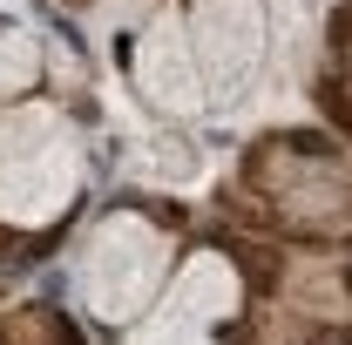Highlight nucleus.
I'll return each instance as SVG.
<instances>
[{
    "label": "nucleus",
    "mask_w": 352,
    "mask_h": 345,
    "mask_svg": "<svg viewBox=\"0 0 352 345\" xmlns=\"http://www.w3.org/2000/svg\"><path fill=\"white\" fill-rule=\"evenodd\" d=\"M217 210L230 230L292 244V251H352V156L318 129H264L223 176Z\"/></svg>",
    "instance_id": "f257e3e1"
},
{
    "label": "nucleus",
    "mask_w": 352,
    "mask_h": 345,
    "mask_svg": "<svg viewBox=\"0 0 352 345\" xmlns=\"http://www.w3.org/2000/svg\"><path fill=\"white\" fill-rule=\"evenodd\" d=\"M210 244L244 291L217 318V345H352V251H292L230 223Z\"/></svg>",
    "instance_id": "f03ea898"
},
{
    "label": "nucleus",
    "mask_w": 352,
    "mask_h": 345,
    "mask_svg": "<svg viewBox=\"0 0 352 345\" xmlns=\"http://www.w3.org/2000/svg\"><path fill=\"white\" fill-rule=\"evenodd\" d=\"M318 115L352 142V0L325 14V54H318Z\"/></svg>",
    "instance_id": "7ed1b4c3"
},
{
    "label": "nucleus",
    "mask_w": 352,
    "mask_h": 345,
    "mask_svg": "<svg viewBox=\"0 0 352 345\" xmlns=\"http://www.w3.org/2000/svg\"><path fill=\"white\" fill-rule=\"evenodd\" d=\"M0 345H95V339H88L61 304L21 298V304H7V311H0Z\"/></svg>",
    "instance_id": "20e7f679"
}]
</instances>
